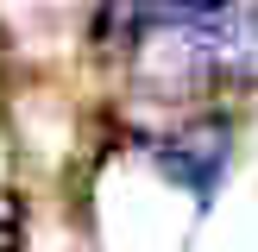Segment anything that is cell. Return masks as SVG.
<instances>
[{
	"instance_id": "3957f363",
	"label": "cell",
	"mask_w": 258,
	"mask_h": 252,
	"mask_svg": "<svg viewBox=\"0 0 258 252\" xmlns=\"http://www.w3.org/2000/svg\"><path fill=\"white\" fill-rule=\"evenodd\" d=\"M19 233H25V208L13 189H0V252H19Z\"/></svg>"
},
{
	"instance_id": "6da1fadb",
	"label": "cell",
	"mask_w": 258,
	"mask_h": 252,
	"mask_svg": "<svg viewBox=\"0 0 258 252\" xmlns=\"http://www.w3.org/2000/svg\"><path fill=\"white\" fill-rule=\"evenodd\" d=\"M258 0H107L101 7V50H139L158 32H189V25H214L252 13Z\"/></svg>"
},
{
	"instance_id": "7a4b0ae2",
	"label": "cell",
	"mask_w": 258,
	"mask_h": 252,
	"mask_svg": "<svg viewBox=\"0 0 258 252\" xmlns=\"http://www.w3.org/2000/svg\"><path fill=\"white\" fill-rule=\"evenodd\" d=\"M227 145H233V133L221 120H189L183 133H170L158 145V170L170 183H183L196 202H208L221 189V176H227Z\"/></svg>"
}]
</instances>
